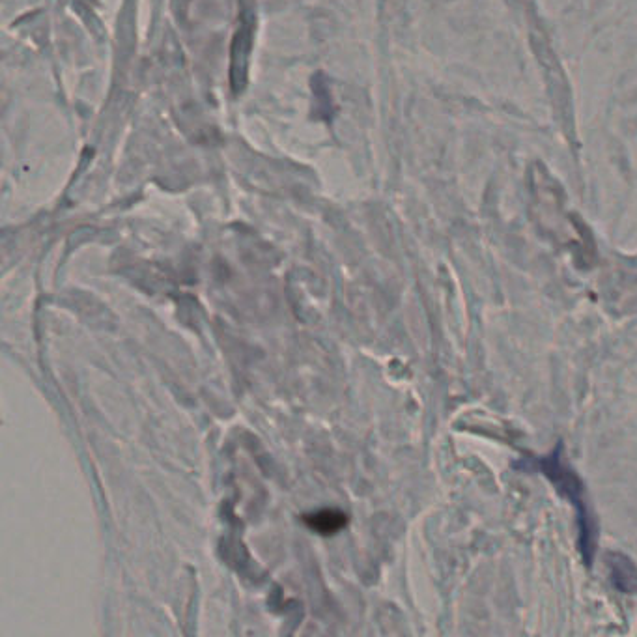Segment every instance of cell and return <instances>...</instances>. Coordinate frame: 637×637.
I'll use <instances>...</instances> for the list:
<instances>
[{
	"label": "cell",
	"mask_w": 637,
	"mask_h": 637,
	"mask_svg": "<svg viewBox=\"0 0 637 637\" xmlns=\"http://www.w3.org/2000/svg\"><path fill=\"white\" fill-rule=\"evenodd\" d=\"M346 522V514L339 510H320L316 514L305 516V524L309 525L312 531H318L320 535H335Z\"/></svg>",
	"instance_id": "obj_1"
}]
</instances>
